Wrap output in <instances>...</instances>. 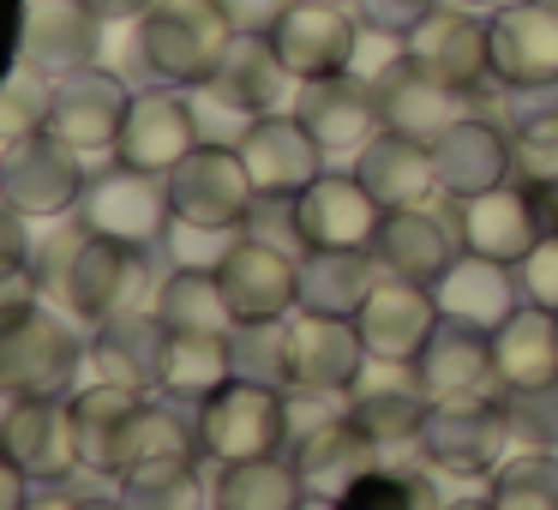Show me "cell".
I'll return each mask as SVG.
<instances>
[{"instance_id": "db71d44e", "label": "cell", "mask_w": 558, "mask_h": 510, "mask_svg": "<svg viewBox=\"0 0 558 510\" xmlns=\"http://www.w3.org/2000/svg\"><path fill=\"white\" fill-rule=\"evenodd\" d=\"M390 7H402V13H421V7H438V0H390Z\"/></svg>"}, {"instance_id": "484cf974", "label": "cell", "mask_w": 558, "mask_h": 510, "mask_svg": "<svg viewBox=\"0 0 558 510\" xmlns=\"http://www.w3.org/2000/svg\"><path fill=\"white\" fill-rule=\"evenodd\" d=\"M90 366H97V378H109V385L121 390H138L145 397L150 385H162V354H169V318L157 313V306H121L114 318H102L97 337H90Z\"/></svg>"}, {"instance_id": "f907efd6", "label": "cell", "mask_w": 558, "mask_h": 510, "mask_svg": "<svg viewBox=\"0 0 558 510\" xmlns=\"http://www.w3.org/2000/svg\"><path fill=\"white\" fill-rule=\"evenodd\" d=\"M31 505V474L0 450V510H25Z\"/></svg>"}, {"instance_id": "7402d4cb", "label": "cell", "mask_w": 558, "mask_h": 510, "mask_svg": "<svg viewBox=\"0 0 558 510\" xmlns=\"http://www.w3.org/2000/svg\"><path fill=\"white\" fill-rule=\"evenodd\" d=\"M126 109H133V97H126V85L114 73H102V66H78V73L54 78V109H49V133L66 138L73 150H114V138H121L126 126Z\"/></svg>"}, {"instance_id": "3957f363", "label": "cell", "mask_w": 558, "mask_h": 510, "mask_svg": "<svg viewBox=\"0 0 558 510\" xmlns=\"http://www.w3.org/2000/svg\"><path fill=\"white\" fill-rule=\"evenodd\" d=\"M193 426H198V457H210V462L277 457L289 426H294L289 390L258 385V378H229L205 402H193Z\"/></svg>"}, {"instance_id": "30bf717a", "label": "cell", "mask_w": 558, "mask_h": 510, "mask_svg": "<svg viewBox=\"0 0 558 510\" xmlns=\"http://www.w3.org/2000/svg\"><path fill=\"white\" fill-rule=\"evenodd\" d=\"M282 337H289V390H301V397H342V390L361 385L366 361H373L354 318L294 306L282 318Z\"/></svg>"}, {"instance_id": "52a82bcc", "label": "cell", "mask_w": 558, "mask_h": 510, "mask_svg": "<svg viewBox=\"0 0 558 510\" xmlns=\"http://www.w3.org/2000/svg\"><path fill=\"white\" fill-rule=\"evenodd\" d=\"M78 361H90L85 342L43 306L0 325V385L19 397H73Z\"/></svg>"}, {"instance_id": "1f68e13d", "label": "cell", "mask_w": 558, "mask_h": 510, "mask_svg": "<svg viewBox=\"0 0 558 510\" xmlns=\"http://www.w3.org/2000/svg\"><path fill=\"white\" fill-rule=\"evenodd\" d=\"M193 462H198V426L162 409V402H138L121 433V474L114 481H150V474H174L193 469Z\"/></svg>"}, {"instance_id": "ac0fdd59", "label": "cell", "mask_w": 558, "mask_h": 510, "mask_svg": "<svg viewBox=\"0 0 558 510\" xmlns=\"http://www.w3.org/2000/svg\"><path fill=\"white\" fill-rule=\"evenodd\" d=\"M354 330H361V342H366L373 361L414 366V354H421L426 342H433V330H438V301H433V289H421V282L378 277L373 294L361 301V313H354Z\"/></svg>"}, {"instance_id": "681fc988", "label": "cell", "mask_w": 558, "mask_h": 510, "mask_svg": "<svg viewBox=\"0 0 558 510\" xmlns=\"http://www.w3.org/2000/svg\"><path fill=\"white\" fill-rule=\"evenodd\" d=\"M294 0H222V13L234 19V31H270Z\"/></svg>"}, {"instance_id": "cb8c5ba5", "label": "cell", "mask_w": 558, "mask_h": 510, "mask_svg": "<svg viewBox=\"0 0 558 510\" xmlns=\"http://www.w3.org/2000/svg\"><path fill=\"white\" fill-rule=\"evenodd\" d=\"M378 457H385V450L366 438V426L354 421L349 409L313 421L306 433H294V469H301V481L313 498H342L354 481H366V474L378 469Z\"/></svg>"}, {"instance_id": "e0dca14e", "label": "cell", "mask_w": 558, "mask_h": 510, "mask_svg": "<svg viewBox=\"0 0 558 510\" xmlns=\"http://www.w3.org/2000/svg\"><path fill=\"white\" fill-rule=\"evenodd\" d=\"M493 85L553 90L558 85V0H522L493 13Z\"/></svg>"}, {"instance_id": "f5cc1de1", "label": "cell", "mask_w": 558, "mask_h": 510, "mask_svg": "<svg viewBox=\"0 0 558 510\" xmlns=\"http://www.w3.org/2000/svg\"><path fill=\"white\" fill-rule=\"evenodd\" d=\"M25 210H13L7 198H0V253H25Z\"/></svg>"}, {"instance_id": "e575fe53", "label": "cell", "mask_w": 558, "mask_h": 510, "mask_svg": "<svg viewBox=\"0 0 558 510\" xmlns=\"http://www.w3.org/2000/svg\"><path fill=\"white\" fill-rule=\"evenodd\" d=\"M349 414L366 426L378 450L397 445H421L426 414H433V397H426L414 378H390V385H373V373H361V385L349 390Z\"/></svg>"}, {"instance_id": "f546056e", "label": "cell", "mask_w": 558, "mask_h": 510, "mask_svg": "<svg viewBox=\"0 0 558 510\" xmlns=\"http://www.w3.org/2000/svg\"><path fill=\"white\" fill-rule=\"evenodd\" d=\"M433 162H438V193L445 198H474V193H493V186L517 181V157H510L505 126L481 121V114L450 126L433 145Z\"/></svg>"}, {"instance_id": "836d02e7", "label": "cell", "mask_w": 558, "mask_h": 510, "mask_svg": "<svg viewBox=\"0 0 558 510\" xmlns=\"http://www.w3.org/2000/svg\"><path fill=\"white\" fill-rule=\"evenodd\" d=\"M138 402H145L138 390H121L109 378H90V385H78L66 397L73 426H78V469L85 474H109V481L121 474V433Z\"/></svg>"}, {"instance_id": "5bb4252c", "label": "cell", "mask_w": 558, "mask_h": 510, "mask_svg": "<svg viewBox=\"0 0 558 510\" xmlns=\"http://www.w3.org/2000/svg\"><path fill=\"white\" fill-rule=\"evenodd\" d=\"M541 234H546V210H541V193H534V186L505 181V186H493V193L457 198V241H462V253L522 265Z\"/></svg>"}, {"instance_id": "603a6c76", "label": "cell", "mask_w": 558, "mask_h": 510, "mask_svg": "<svg viewBox=\"0 0 558 510\" xmlns=\"http://www.w3.org/2000/svg\"><path fill=\"white\" fill-rule=\"evenodd\" d=\"M294 114L306 121V133L325 145V157H361L378 133H385V114H378V90L361 85L354 73L337 78H313L301 85Z\"/></svg>"}, {"instance_id": "44dd1931", "label": "cell", "mask_w": 558, "mask_h": 510, "mask_svg": "<svg viewBox=\"0 0 558 510\" xmlns=\"http://www.w3.org/2000/svg\"><path fill=\"white\" fill-rule=\"evenodd\" d=\"M433 301H438V318L493 337L498 325H510V318L522 313V277H517V265H505V258L457 253V265L433 282Z\"/></svg>"}, {"instance_id": "d6a6232c", "label": "cell", "mask_w": 558, "mask_h": 510, "mask_svg": "<svg viewBox=\"0 0 558 510\" xmlns=\"http://www.w3.org/2000/svg\"><path fill=\"white\" fill-rule=\"evenodd\" d=\"M354 174L366 181V193L378 198L385 210H402V205H426L438 193V162H433V145H414L402 133H378L373 145L354 157Z\"/></svg>"}, {"instance_id": "8992f818", "label": "cell", "mask_w": 558, "mask_h": 510, "mask_svg": "<svg viewBox=\"0 0 558 510\" xmlns=\"http://www.w3.org/2000/svg\"><path fill=\"white\" fill-rule=\"evenodd\" d=\"M402 49L421 73L445 78L469 97L481 85H493V19H474L469 7H450V0L421 7L414 25L402 31Z\"/></svg>"}, {"instance_id": "9f6ffc18", "label": "cell", "mask_w": 558, "mask_h": 510, "mask_svg": "<svg viewBox=\"0 0 558 510\" xmlns=\"http://www.w3.org/2000/svg\"><path fill=\"white\" fill-rule=\"evenodd\" d=\"M474 7H486V13H498V7H522V0H474Z\"/></svg>"}, {"instance_id": "6da1fadb", "label": "cell", "mask_w": 558, "mask_h": 510, "mask_svg": "<svg viewBox=\"0 0 558 510\" xmlns=\"http://www.w3.org/2000/svg\"><path fill=\"white\" fill-rule=\"evenodd\" d=\"M138 270H145L138 265V246H121V241H109V234L85 229V222L54 229L49 241H43V253H37L43 294H49L61 313L90 318V325L114 318L126 301H133V289L145 282Z\"/></svg>"}, {"instance_id": "bcb514c9", "label": "cell", "mask_w": 558, "mask_h": 510, "mask_svg": "<svg viewBox=\"0 0 558 510\" xmlns=\"http://www.w3.org/2000/svg\"><path fill=\"white\" fill-rule=\"evenodd\" d=\"M162 246H169L174 265H193V270H217L222 258H229L234 234L229 229H198V222H169V234H162Z\"/></svg>"}, {"instance_id": "2e32d148", "label": "cell", "mask_w": 558, "mask_h": 510, "mask_svg": "<svg viewBox=\"0 0 558 510\" xmlns=\"http://www.w3.org/2000/svg\"><path fill=\"white\" fill-rule=\"evenodd\" d=\"M222 294H229L241 325H265V318H289L301 306V258L282 246L258 241V234H234L229 258L217 265Z\"/></svg>"}, {"instance_id": "4dcf8cb0", "label": "cell", "mask_w": 558, "mask_h": 510, "mask_svg": "<svg viewBox=\"0 0 558 510\" xmlns=\"http://www.w3.org/2000/svg\"><path fill=\"white\" fill-rule=\"evenodd\" d=\"M493 366L505 397H534V390H558V313L546 306H522L510 325L493 330Z\"/></svg>"}, {"instance_id": "c3c4849f", "label": "cell", "mask_w": 558, "mask_h": 510, "mask_svg": "<svg viewBox=\"0 0 558 510\" xmlns=\"http://www.w3.org/2000/svg\"><path fill=\"white\" fill-rule=\"evenodd\" d=\"M37 294H43L37 265H31L25 253H0V325H7V318H19V313H31V306H37Z\"/></svg>"}, {"instance_id": "b9f144b4", "label": "cell", "mask_w": 558, "mask_h": 510, "mask_svg": "<svg viewBox=\"0 0 558 510\" xmlns=\"http://www.w3.org/2000/svg\"><path fill=\"white\" fill-rule=\"evenodd\" d=\"M337 510H445L438 486L426 474H397V469H373L366 481H354L337 498Z\"/></svg>"}, {"instance_id": "9c48e42d", "label": "cell", "mask_w": 558, "mask_h": 510, "mask_svg": "<svg viewBox=\"0 0 558 510\" xmlns=\"http://www.w3.org/2000/svg\"><path fill=\"white\" fill-rule=\"evenodd\" d=\"M78 222L121 246H157L174 222V205H169V181L162 174H145L133 162H114V169L90 174L85 186V205H78Z\"/></svg>"}, {"instance_id": "ba28073f", "label": "cell", "mask_w": 558, "mask_h": 510, "mask_svg": "<svg viewBox=\"0 0 558 510\" xmlns=\"http://www.w3.org/2000/svg\"><path fill=\"white\" fill-rule=\"evenodd\" d=\"M169 205L181 222H198V229H229L241 234L246 217H253V174H246L241 150L234 145H198L186 162H174L169 174Z\"/></svg>"}, {"instance_id": "7dc6e473", "label": "cell", "mask_w": 558, "mask_h": 510, "mask_svg": "<svg viewBox=\"0 0 558 510\" xmlns=\"http://www.w3.org/2000/svg\"><path fill=\"white\" fill-rule=\"evenodd\" d=\"M522 277V294H529V306H546V313H558V222H546V234L534 241V253L517 265Z\"/></svg>"}, {"instance_id": "83f0119b", "label": "cell", "mask_w": 558, "mask_h": 510, "mask_svg": "<svg viewBox=\"0 0 558 510\" xmlns=\"http://www.w3.org/2000/svg\"><path fill=\"white\" fill-rule=\"evenodd\" d=\"M294 73L282 66L277 42H270V31H241V37L229 42V54H222L217 78L198 90H210L217 97V109L241 114V121H253V114H270L282 109V97H289Z\"/></svg>"}, {"instance_id": "816d5d0a", "label": "cell", "mask_w": 558, "mask_h": 510, "mask_svg": "<svg viewBox=\"0 0 558 510\" xmlns=\"http://www.w3.org/2000/svg\"><path fill=\"white\" fill-rule=\"evenodd\" d=\"M25 510H121V498H78V493H61V486H49V493H37Z\"/></svg>"}, {"instance_id": "8fae6325", "label": "cell", "mask_w": 558, "mask_h": 510, "mask_svg": "<svg viewBox=\"0 0 558 510\" xmlns=\"http://www.w3.org/2000/svg\"><path fill=\"white\" fill-rule=\"evenodd\" d=\"M385 205L366 193L361 174H318L306 193H294V241L306 253H373Z\"/></svg>"}, {"instance_id": "60d3db41", "label": "cell", "mask_w": 558, "mask_h": 510, "mask_svg": "<svg viewBox=\"0 0 558 510\" xmlns=\"http://www.w3.org/2000/svg\"><path fill=\"white\" fill-rule=\"evenodd\" d=\"M54 109V78L43 66H19V73L0 78V145H13L25 133H43Z\"/></svg>"}, {"instance_id": "d590c367", "label": "cell", "mask_w": 558, "mask_h": 510, "mask_svg": "<svg viewBox=\"0 0 558 510\" xmlns=\"http://www.w3.org/2000/svg\"><path fill=\"white\" fill-rule=\"evenodd\" d=\"M234 378V330H169L162 354V397L205 402Z\"/></svg>"}, {"instance_id": "f1b7e54d", "label": "cell", "mask_w": 558, "mask_h": 510, "mask_svg": "<svg viewBox=\"0 0 558 510\" xmlns=\"http://www.w3.org/2000/svg\"><path fill=\"white\" fill-rule=\"evenodd\" d=\"M414 385H421L433 402H450V397H493V390H498L493 337H486V330H469V325H450V318H438L433 342L414 354Z\"/></svg>"}, {"instance_id": "11a10c76", "label": "cell", "mask_w": 558, "mask_h": 510, "mask_svg": "<svg viewBox=\"0 0 558 510\" xmlns=\"http://www.w3.org/2000/svg\"><path fill=\"white\" fill-rule=\"evenodd\" d=\"M301 510H337V498H313V493H306V505Z\"/></svg>"}, {"instance_id": "7a4b0ae2", "label": "cell", "mask_w": 558, "mask_h": 510, "mask_svg": "<svg viewBox=\"0 0 558 510\" xmlns=\"http://www.w3.org/2000/svg\"><path fill=\"white\" fill-rule=\"evenodd\" d=\"M234 37L241 31L222 13V0H150V13L138 19V61L157 85L198 90L217 78Z\"/></svg>"}, {"instance_id": "6f0895ef", "label": "cell", "mask_w": 558, "mask_h": 510, "mask_svg": "<svg viewBox=\"0 0 558 510\" xmlns=\"http://www.w3.org/2000/svg\"><path fill=\"white\" fill-rule=\"evenodd\" d=\"M325 7H354V0H325Z\"/></svg>"}, {"instance_id": "4316f807", "label": "cell", "mask_w": 558, "mask_h": 510, "mask_svg": "<svg viewBox=\"0 0 558 510\" xmlns=\"http://www.w3.org/2000/svg\"><path fill=\"white\" fill-rule=\"evenodd\" d=\"M462 241H457V222L433 217L426 205H402V210H385L378 222V241H373V258L385 277H402V282H421L433 289L450 265H457Z\"/></svg>"}, {"instance_id": "d6986e66", "label": "cell", "mask_w": 558, "mask_h": 510, "mask_svg": "<svg viewBox=\"0 0 558 510\" xmlns=\"http://www.w3.org/2000/svg\"><path fill=\"white\" fill-rule=\"evenodd\" d=\"M378 114H385V133H402L414 145H438L457 121H469V90L445 85V78L421 73V66L402 54L385 78H378Z\"/></svg>"}, {"instance_id": "f35d334b", "label": "cell", "mask_w": 558, "mask_h": 510, "mask_svg": "<svg viewBox=\"0 0 558 510\" xmlns=\"http://www.w3.org/2000/svg\"><path fill=\"white\" fill-rule=\"evenodd\" d=\"M157 313L169 318V330H234L229 294H222L217 270H193V265H174L169 277L157 282Z\"/></svg>"}, {"instance_id": "5b68a950", "label": "cell", "mask_w": 558, "mask_h": 510, "mask_svg": "<svg viewBox=\"0 0 558 510\" xmlns=\"http://www.w3.org/2000/svg\"><path fill=\"white\" fill-rule=\"evenodd\" d=\"M85 150H73L66 138H54L49 126L43 133H25L0 150V198L13 210H25L31 222L66 217V210L85 205Z\"/></svg>"}, {"instance_id": "ee69618b", "label": "cell", "mask_w": 558, "mask_h": 510, "mask_svg": "<svg viewBox=\"0 0 558 510\" xmlns=\"http://www.w3.org/2000/svg\"><path fill=\"white\" fill-rule=\"evenodd\" d=\"M510 157H517V181L534 193H558V114H534L517 126L510 138Z\"/></svg>"}, {"instance_id": "f6af8a7d", "label": "cell", "mask_w": 558, "mask_h": 510, "mask_svg": "<svg viewBox=\"0 0 558 510\" xmlns=\"http://www.w3.org/2000/svg\"><path fill=\"white\" fill-rule=\"evenodd\" d=\"M121 510H210L198 469L150 474V481H121Z\"/></svg>"}, {"instance_id": "9a60e30c", "label": "cell", "mask_w": 558, "mask_h": 510, "mask_svg": "<svg viewBox=\"0 0 558 510\" xmlns=\"http://www.w3.org/2000/svg\"><path fill=\"white\" fill-rule=\"evenodd\" d=\"M205 145V126H198V109L186 97H174V85L138 90L133 109H126V126L114 138V162H133L145 174H169L174 162H186Z\"/></svg>"}, {"instance_id": "d4e9b609", "label": "cell", "mask_w": 558, "mask_h": 510, "mask_svg": "<svg viewBox=\"0 0 558 510\" xmlns=\"http://www.w3.org/2000/svg\"><path fill=\"white\" fill-rule=\"evenodd\" d=\"M102 49V19L90 0H25V25H19V54L43 66L49 78H66L78 66H97Z\"/></svg>"}, {"instance_id": "8d00e7d4", "label": "cell", "mask_w": 558, "mask_h": 510, "mask_svg": "<svg viewBox=\"0 0 558 510\" xmlns=\"http://www.w3.org/2000/svg\"><path fill=\"white\" fill-rule=\"evenodd\" d=\"M378 282L373 253H306L301 258V306L330 318H354Z\"/></svg>"}, {"instance_id": "74e56055", "label": "cell", "mask_w": 558, "mask_h": 510, "mask_svg": "<svg viewBox=\"0 0 558 510\" xmlns=\"http://www.w3.org/2000/svg\"><path fill=\"white\" fill-rule=\"evenodd\" d=\"M217 510H301L306 481L294 469V457H253V462H222V481L210 493Z\"/></svg>"}, {"instance_id": "680465c9", "label": "cell", "mask_w": 558, "mask_h": 510, "mask_svg": "<svg viewBox=\"0 0 558 510\" xmlns=\"http://www.w3.org/2000/svg\"><path fill=\"white\" fill-rule=\"evenodd\" d=\"M210 510H217V505H210Z\"/></svg>"}, {"instance_id": "ffe728a7", "label": "cell", "mask_w": 558, "mask_h": 510, "mask_svg": "<svg viewBox=\"0 0 558 510\" xmlns=\"http://www.w3.org/2000/svg\"><path fill=\"white\" fill-rule=\"evenodd\" d=\"M0 450L43 486H61L78 469V426L66 397H19L7 426H0Z\"/></svg>"}, {"instance_id": "4fadbf2b", "label": "cell", "mask_w": 558, "mask_h": 510, "mask_svg": "<svg viewBox=\"0 0 558 510\" xmlns=\"http://www.w3.org/2000/svg\"><path fill=\"white\" fill-rule=\"evenodd\" d=\"M361 19L354 7H325V0H294L289 13L270 25V42H277L282 66L294 73V85H313V78H337L354 66V49H361Z\"/></svg>"}, {"instance_id": "7bdbcfd3", "label": "cell", "mask_w": 558, "mask_h": 510, "mask_svg": "<svg viewBox=\"0 0 558 510\" xmlns=\"http://www.w3.org/2000/svg\"><path fill=\"white\" fill-rule=\"evenodd\" d=\"M234 378H258V385L289 390V337H282V318L234 325Z\"/></svg>"}, {"instance_id": "7c38bea8", "label": "cell", "mask_w": 558, "mask_h": 510, "mask_svg": "<svg viewBox=\"0 0 558 510\" xmlns=\"http://www.w3.org/2000/svg\"><path fill=\"white\" fill-rule=\"evenodd\" d=\"M234 150H241L258 198H294V193H306V186L325 174V145L306 133L301 114H282V109L241 121Z\"/></svg>"}, {"instance_id": "ab89813d", "label": "cell", "mask_w": 558, "mask_h": 510, "mask_svg": "<svg viewBox=\"0 0 558 510\" xmlns=\"http://www.w3.org/2000/svg\"><path fill=\"white\" fill-rule=\"evenodd\" d=\"M486 510H558V457L541 445H517L493 474Z\"/></svg>"}, {"instance_id": "277c9868", "label": "cell", "mask_w": 558, "mask_h": 510, "mask_svg": "<svg viewBox=\"0 0 558 510\" xmlns=\"http://www.w3.org/2000/svg\"><path fill=\"white\" fill-rule=\"evenodd\" d=\"M517 450V433H510V402L493 397H450L433 402L421 433V457L433 462L438 474H457V481H486V474L505 469V457Z\"/></svg>"}]
</instances>
